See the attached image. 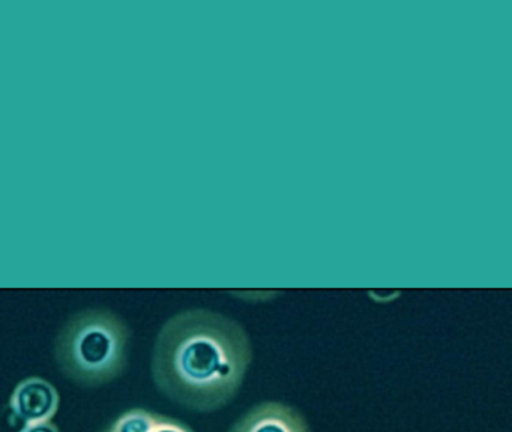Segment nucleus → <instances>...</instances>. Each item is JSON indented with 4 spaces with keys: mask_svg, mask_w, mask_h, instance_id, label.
Segmentation results:
<instances>
[{
    "mask_svg": "<svg viewBox=\"0 0 512 432\" xmlns=\"http://www.w3.org/2000/svg\"><path fill=\"white\" fill-rule=\"evenodd\" d=\"M251 360L250 335L239 321L211 309H185L158 333L152 378L170 401L212 413L238 396Z\"/></svg>",
    "mask_w": 512,
    "mask_h": 432,
    "instance_id": "obj_1",
    "label": "nucleus"
},
{
    "mask_svg": "<svg viewBox=\"0 0 512 432\" xmlns=\"http://www.w3.org/2000/svg\"><path fill=\"white\" fill-rule=\"evenodd\" d=\"M130 330L115 312L89 308L64 324L55 342L59 369L80 386L98 387L124 374Z\"/></svg>",
    "mask_w": 512,
    "mask_h": 432,
    "instance_id": "obj_2",
    "label": "nucleus"
},
{
    "mask_svg": "<svg viewBox=\"0 0 512 432\" xmlns=\"http://www.w3.org/2000/svg\"><path fill=\"white\" fill-rule=\"evenodd\" d=\"M61 396L50 381L41 377H29L14 387L10 398V410L23 426L50 422L58 413Z\"/></svg>",
    "mask_w": 512,
    "mask_h": 432,
    "instance_id": "obj_3",
    "label": "nucleus"
},
{
    "mask_svg": "<svg viewBox=\"0 0 512 432\" xmlns=\"http://www.w3.org/2000/svg\"><path fill=\"white\" fill-rule=\"evenodd\" d=\"M229 432H311L304 414L292 405L266 401L242 414Z\"/></svg>",
    "mask_w": 512,
    "mask_h": 432,
    "instance_id": "obj_4",
    "label": "nucleus"
},
{
    "mask_svg": "<svg viewBox=\"0 0 512 432\" xmlns=\"http://www.w3.org/2000/svg\"><path fill=\"white\" fill-rule=\"evenodd\" d=\"M157 414L145 408H131L101 432H151Z\"/></svg>",
    "mask_w": 512,
    "mask_h": 432,
    "instance_id": "obj_5",
    "label": "nucleus"
},
{
    "mask_svg": "<svg viewBox=\"0 0 512 432\" xmlns=\"http://www.w3.org/2000/svg\"><path fill=\"white\" fill-rule=\"evenodd\" d=\"M151 432H194V429L182 420L173 419V417L164 416V414H157Z\"/></svg>",
    "mask_w": 512,
    "mask_h": 432,
    "instance_id": "obj_6",
    "label": "nucleus"
},
{
    "mask_svg": "<svg viewBox=\"0 0 512 432\" xmlns=\"http://www.w3.org/2000/svg\"><path fill=\"white\" fill-rule=\"evenodd\" d=\"M20 432H61L58 426L50 420V422L37 423V425L23 426Z\"/></svg>",
    "mask_w": 512,
    "mask_h": 432,
    "instance_id": "obj_7",
    "label": "nucleus"
}]
</instances>
